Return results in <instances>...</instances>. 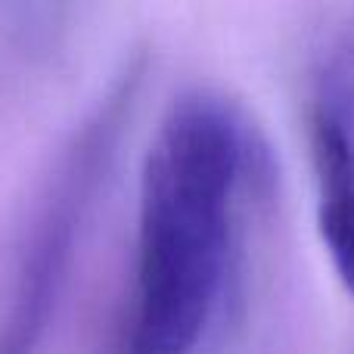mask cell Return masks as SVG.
Returning <instances> with one entry per match:
<instances>
[{
	"label": "cell",
	"instance_id": "1",
	"mask_svg": "<svg viewBox=\"0 0 354 354\" xmlns=\"http://www.w3.org/2000/svg\"><path fill=\"white\" fill-rule=\"evenodd\" d=\"M249 159L243 118L212 93L162 115L140 168L134 283L115 354H193L212 324Z\"/></svg>",
	"mask_w": 354,
	"mask_h": 354
},
{
	"label": "cell",
	"instance_id": "2",
	"mask_svg": "<svg viewBox=\"0 0 354 354\" xmlns=\"http://www.w3.org/2000/svg\"><path fill=\"white\" fill-rule=\"evenodd\" d=\"M317 236L339 286L354 299V112L330 91L311 115Z\"/></svg>",
	"mask_w": 354,
	"mask_h": 354
}]
</instances>
